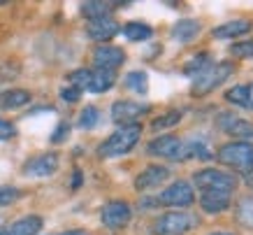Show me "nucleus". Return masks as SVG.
I'll return each instance as SVG.
<instances>
[{
  "instance_id": "1",
  "label": "nucleus",
  "mask_w": 253,
  "mask_h": 235,
  "mask_svg": "<svg viewBox=\"0 0 253 235\" xmlns=\"http://www.w3.org/2000/svg\"><path fill=\"white\" fill-rule=\"evenodd\" d=\"M139 137H142V126L139 123H130V126H121L119 130H114L107 140H102L98 147V159H119L126 156L128 152H132L137 147Z\"/></svg>"
},
{
  "instance_id": "2",
  "label": "nucleus",
  "mask_w": 253,
  "mask_h": 235,
  "mask_svg": "<svg viewBox=\"0 0 253 235\" xmlns=\"http://www.w3.org/2000/svg\"><path fill=\"white\" fill-rule=\"evenodd\" d=\"M216 161L221 166L237 170V173H253V142H228L216 152Z\"/></svg>"
},
{
  "instance_id": "3",
  "label": "nucleus",
  "mask_w": 253,
  "mask_h": 235,
  "mask_svg": "<svg viewBox=\"0 0 253 235\" xmlns=\"http://www.w3.org/2000/svg\"><path fill=\"white\" fill-rule=\"evenodd\" d=\"M235 72V65L232 63H211L202 75H198L195 79H193V86H191V96H195V98H202V96H207V93H211L214 89H218L228 77Z\"/></svg>"
},
{
  "instance_id": "4",
  "label": "nucleus",
  "mask_w": 253,
  "mask_h": 235,
  "mask_svg": "<svg viewBox=\"0 0 253 235\" xmlns=\"http://www.w3.org/2000/svg\"><path fill=\"white\" fill-rule=\"evenodd\" d=\"M193 184H195L200 191H223V193H232V191L237 189V177H232L230 173L218 170V168H205V170L193 173Z\"/></svg>"
},
{
  "instance_id": "5",
  "label": "nucleus",
  "mask_w": 253,
  "mask_h": 235,
  "mask_svg": "<svg viewBox=\"0 0 253 235\" xmlns=\"http://www.w3.org/2000/svg\"><path fill=\"white\" fill-rule=\"evenodd\" d=\"M193 226H198V219L188 212H179V210H172V212L161 214L158 219L154 221V235H181L186 231H191Z\"/></svg>"
},
{
  "instance_id": "6",
  "label": "nucleus",
  "mask_w": 253,
  "mask_h": 235,
  "mask_svg": "<svg viewBox=\"0 0 253 235\" xmlns=\"http://www.w3.org/2000/svg\"><path fill=\"white\" fill-rule=\"evenodd\" d=\"M61 166V156L54 152H46V154H38L23 163L21 173L31 179H44V177H51V175L58 170Z\"/></svg>"
},
{
  "instance_id": "7",
  "label": "nucleus",
  "mask_w": 253,
  "mask_h": 235,
  "mask_svg": "<svg viewBox=\"0 0 253 235\" xmlns=\"http://www.w3.org/2000/svg\"><path fill=\"white\" fill-rule=\"evenodd\" d=\"M130 219H132V210L130 205L123 203V200H109L100 210V221L109 231H121V228H126L130 224Z\"/></svg>"
},
{
  "instance_id": "8",
  "label": "nucleus",
  "mask_w": 253,
  "mask_h": 235,
  "mask_svg": "<svg viewBox=\"0 0 253 235\" xmlns=\"http://www.w3.org/2000/svg\"><path fill=\"white\" fill-rule=\"evenodd\" d=\"M195 200L193 186L184 179L172 182L165 191H161V196L156 198V205H165V207H188Z\"/></svg>"
},
{
  "instance_id": "9",
  "label": "nucleus",
  "mask_w": 253,
  "mask_h": 235,
  "mask_svg": "<svg viewBox=\"0 0 253 235\" xmlns=\"http://www.w3.org/2000/svg\"><path fill=\"white\" fill-rule=\"evenodd\" d=\"M216 126L225 135L235 137V140H253V121H246L242 117H235L232 112L216 114Z\"/></svg>"
},
{
  "instance_id": "10",
  "label": "nucleus",
  "mask_w": 253,
  "mask_h": 235,
  "mask_svg": "<svg viewBox=\"0 0 253 235\" xmlns=\"http://www.w3.org/2000/svg\"><path fill=\"white\" fill-rule=\"evenodd\" d=\"M151 107L146 105V103H135V100H116L114 105H112V121L119 123V126H130L139 119V117H144Z\"/></svg>"
},
{
  "instance_id": "11",
  "label": "nucleus",
  "mask_w": 253,
  "mask_h": 235,
  "mask_svg": "<svg viewBox=\"0 0 253 235\" xmlns=\"http://www.w3.org/2000/svg\"><path fill=\"white\" fill-rule=\"evenodd\" d=\"M181 149H184V140L176 135H161L151 140L146 152L151 156H161V159H169V161H181Z\"/></svg>"
},
{
  "instance_id": "12",
  "label": "nucleus",
  "mask_w": 253,
  "mask_h": 235,
  "mask_svg": "<svg viewBox=\"0 0 253 235\" xmlns=\"http://www.w3.org/2000/svg\"><path fill=\"white\" fill-rule=\"evenodd\" d=\"M123 63H126V52H123L121 47L102 45V47H95V52H93V65H95V70L116 72Z\"/></svg>"
},
{
  "instance_id": "13",
  "label": "nucleus",
  "mask_w": 253,
  "mask_h": 235,
  "mask_svg": "<svg viewBox=\"0 0 253 235\" xmlns=\"http://www.w3.org/2000/svg\"><path fill=\"white\" fill-rule=\"evenodd\" d=\"M169 177V170L165 166H149L135 177V189L137 191H151L156 186H161Z\"/></svg>"
},
{
  "instance_id": "14",
  "label": "nucleus",
  "mask_w": 253,
  "mask_h": 235,
  "mask_svg": "<svg viewBox=\"0 0 253 235\" xmlns=\"http://www.w3.org/2000/svg\"><path fill=\"white\" fill-rule=\"evenodd\" d=\"M88 38L95 40V42H107V40L116 38L121 33V26L112 19V16H105V19H95V21H88Z\"/></svg>"
},
{
  "instance_id": "15",
  "label": "nucleus",
  "mask_w": 253,
  "mask_h": 235,
  "mask_svg": "<svg viewBox=\"0 0 253 235\" xmlns=\"http://www.w3.org/2000/svg\"><path fill=\"white\" fill-rule=\"evenodd\" d=\"M230 193H223V191H202V196H200V207L207 214H221L230 210Z\"/></svg>"
},
{
  "instance_id": "16",
  "label": "nucleus",
  "mask_w": 253,
  "mask_h": 235,
  "mask_svg": "<svg viewBox=\"0 0 253 235\" xmlns=\"http://www.w3.org/2000/svg\"><path fill=\"white\" fill-rule=\"evenodd\" d=\"M253 23L251 19H232V21H225L221 26H216L211 35L216 40H235V38H242L246 33H251Z\"/></svg>"
},
{
  "instance_id": "17",
  "label": "nucleus",
  "mask_w": 253,
  "mask_h": 235,
  "mask_svg": "<svg viewBox=\"0 0 253 235\" xmlns=\"http://www.w3.org/2000/svg\"><path fill=\"white\" fill-rule=\"evenodd\" d=\"M225 103L232 107H242V110H253V82L237 84L225 91Z\"/></svg>"
},
{
  "instance_id": "18",
  "label": "nucleus",
  "mask_w": 253,
  "mask_h": 235,
  "mask_svg": "<svg viewBox=\"0 0 253 235\" xmlns=\"http://www.w3.org/2000/svg\"><path fill=\"white\" fill-rule=\"evenodd\" d=\"M33 100L31 91L26 89H7V91L0 93V110L2 112H14V110H21Z\"/></svg>"
},
{
  "instance_id": "19",
  "label": "nucleus",
  "mask_w": 253,
  "mask_h": 235,
  "mask_svg": "<svg viewBox=\"0 0 253 235\" xmlns=\"http://www.w3.org/2000/svg\"><path fill=\"white\" fill-rule=\"evenodd\" d=\"M200 28H202V23L198 19H179V21L172 26V38L176 42H191L200 35Z\"/></svg>"
},
{
  "instance_id": "20",
  "label": "nucleus",
  "mask_w": 253,
  "mask_h": 235,
  "mask_svg": "<svg viewBox=\"0 0 253 235\" xmlns=\"http://www.w3.org/2000/svg\"><path fill=\"white\" fill-rule=\"evenodd\" d=\"M44 226V219L38 217V214H28L23 219L14 221L12 226L7 228V235H38Z\"/></svg>"
},
{
  "instance_id": "21",
  "label": "nucleus",
  "mask_w": 253,
  "mask_h": 235,
  "mask_svg": "<svg viewBox=\"0 0 253 235\" xmlns=\"http://www.w3.org/2000/svg\"><path fill=\"white\" fill-rule=\"evenodd\" d=\"M116 84V72H109V70H91V79H88V86L86 91L91 93H107L112 86Z\"/></svg>"
},
{
  "instance_id": "22",
  "label": "nucleus",
  "mask_w": 253,
  "mask_h": 235,
  "mask_svg": "<svg viewBox=\"0 0 253 235\" xmlns=\"http://www.w3.org/2000/svg\"><path fill=\"white\" fill-rule=\"evenodd\" d=\"M235 221L246 231H253V196L239 198L235 205Z\"/></svg>"
},
{
  "instance_id": "23",
  "label": "nucleus",
  "mask_w": 253,
  "mask_h": 235,
  "mask_svg": "<svg viewBox=\"0 0 253 235\" xmlns=\"http://www.w3.org/2000/svg\"><path fill=\"white\" fill-rule=\"evenodd\" d=\"M121 33L130 42H144V40H149L154 35V28L144 21H128L126 26H121Z\"/></svg>"
},
{
  "instance_id": "24",
  "label": "nucleus",
  "mask_w": 253,
  "mask_h": 235,
  "mask_svg": "<svg viewBox=\"0 0 253 235\" xmlns=\"http://www.w3.org/2000/svg\"><path fill=\"white\" fill-rule=\"evenodd\" d=\"M123 86L132 93L144 96L149 91V75H146L144 70H132V72H128V75L123 77Z\"/></svg>"
},
{
  "instance_id": "25",
  "label": "nucleus",
  "mask_w": 253,
  "mask_h": 235,
  "mask_svg": "<svg viewBox=\"0 0 253 235\" xmlns=\"http://www.w3.org/2000/svg\"><path fill=\"white\" fill-rule=\"evenodd\" d=\"M112 2H100V0H88V2H82V14L88 19V21H95V19H105L112 12Z\"/></svg>"
},
{
  "instance_id": "26",
  "label": "nucleus",
  "mask_w": 253,
  "mask_h": 235,
  "mask_svg": "<svg viewBox=\"0 0 253 235\" xmlns=\"http://www.w3.org/2000/svg\"><path fill=\"white\" fill-rule=\"evenodd\" d=\"M211 63H214V61H211V56H209V54H195L193 59H188V61L184 63V75H188V77H193V79H195V77L202 75V72H205Z\"/></svg>"
},
{
  "instance_id": "27",
  "label": "nucleus",
  "mask_w": 253,
  "mask_h": 235,
  "mask_svg": "<svg viewBox=\"0 0 253 235\" xmlns=\"http://www.w3.org/2000/svg\"><path fill=\"white\" fill-rule=\"evenodd\" d=\"M100 123V110L95 105H86L77 117V128L82 130H93Z\"/></svg>"
},
{
  "instance_id": "28",
  "label": "nucleus",
  "mask_w": 253,
  "mask_h": 235,
  "mask_svg": "<svg viewBox=\"0 0 253 235\" xmlns=\"http://www.w3.org/2000/svg\"><path fill=\"white\" fill-rule=\"evenodd\" d=\"M179 121H181V112H179V110H169V112L161 114V117H156L154 121H151V128H154V130H165V128L176 126Z\"/></svg>"
},
{
  "instance_id": "29",
  "label": "nucleus",
  "mask_w": 253,
  "mask_h": 235,
  "mask_svg": "<svg viewBox=\"0 0 253 235\" xmlns=\"http://www.w3.org/2000/svg\"><path fill=\"white\" fill-rule=\"evenodd\" d=\"M88 79H91V70H88V68L72 70V72L68 75L70 86H77V89H82V91H84L86 86H88Z\"/></svg>"
},
{
  "instance_id": "30",
  "label": "nucleus",
  "mask_w": 253,
  "mask_h": 235,
  "mask_svg": "<svg viewBox=\"0 0 253 235\" xmlns=\"http://www.w3.org/2000/svg\"><path fill=\"white\" fill-rule=\"evenodd\" d=\"M19 198H21V191L16 189V186H9V184H0V207L16 203Z\"/></svg>"
},
{
  "instance_id": "31",
  "label": "nucleus",
  "mask_w": 253,
  "mask_h": 235,
  "mask_svg": "<svg viewBox=\"0 0 253 235\" xmlns=\"http://www.w3.org/2000/svg\"><path fill=\"white\" fill-rule=\"evenodd\" d=\"M230 56H235V59H251L253 40H249V42H235V45L230 47Z\"/></svg>"
},
{
  "instance_id": "32",
  "label": "nucleus",
  "mask_w": 253,
  "mask_h": 235,
  "mask_svg": "<svg viewBox=\"0 0 253 235\" xmlns=\"http://www.w3.org/2000/svg\"><path fill=\"white\" fill-rule=\"evenodd\" d=\"M12 137H16V126L0 117V142H9Z\"/></svg>"
},
{
  "instance_id": "33",
  "label": "nucleus",
  "mask_w": 253,
  "mask_h": 235,
  "mask_svg": "<svg viewBox=\"0 0 253 235\" xmlns=\"http://www.w3.org/2000/svg\"><path fill=\"white\" fill-rule=\"evenodd\" d=\"M68 135H70V123L68 121H61L58 126H56L54 133H51V142L61 144V142H65V140H68Z\"/></svg>"
},
{
  "instance_id": "34",
  "label": "nucleus",
  "mask_w": 253,
  "mask_h": 235,
  "mask_svg": "<svg viewBox=\"0 0 253 235\" xmlns=\"http://www.w3.org/2000/svg\"><path fill=\"white\" fill-rule=\"evenodd\" d=\"M61 98L72 105V103H77V100L82 98V89H77V86H65V89H61Z\"/></svg>"
},
{
  "instance_id": "35",
  "label": "nucleus",
  "mask_w": 253,
  "mask_h": 235,
  "mask_svg": "<svg viewBox=\"0 0 253 235\" xmlns=\"http://www.w3.org/2000/svg\"><path fill=\"white\" fill-rule=\"evenodd\" d=\"M72 177H75V179H72V189H79V186H82V170H75Z\"/></svg>"
},
{
  "instance_id": "36",
  "label": "nucleus",
  "mask_w": 253,
  "mask_h": 235,
  "mask_svg": "<svg viewBox=\"0 0 253 235\" xmlns=\"http://www.w3.org/2000/svg\"><path fill=\"white\" fill-rule=\"evenodd\" d=\"M61 235H88V233L82 231V228H77V231H65V233H61Z\"/></svg>"
},
{
  "instance_id": "37",
  "label": "nucleus",
  "mask_w": 253,
  "mask_h": 235,
  "mask_svg": "<svg viewBox=\"0 0 253 235\" xmlns=\"http://www.w3.org/2000/svg\"><path fill=\"white\" fill-rule=\"evenodd\" d=\"M246 184H249V186L253 189V173H251V175H246Z\"/></svg>"
},
{
  "instance_id": "38",
  "label": "nucleus",
  "mask_w": 253,
  "mask_h": 235,
  "mask_svg": "<svg viewBox=\"0 0 253 235\" xmlns=\"http://www.w3.org/2000/svg\"><path fill=\"white\" fill-rule=\"evenodd\" d=\"M0 235H7V228H0Z\"/></svg>"
},
{
  "instance_id": "39",
  "label": "nucleus",
  "mask_w": 253,
  "mask_h": 235,
  "mask_svg": "<svg viewBox=\"0 0 253 235\" xmlns=\"http://www.w3.org/2000/svg\"><path fill=\"white\" fill-rule=\"evenodd\" d=\"M211 235H230V233H223V231H218V233H211Z\"/></svg>"
}]
</instances>
